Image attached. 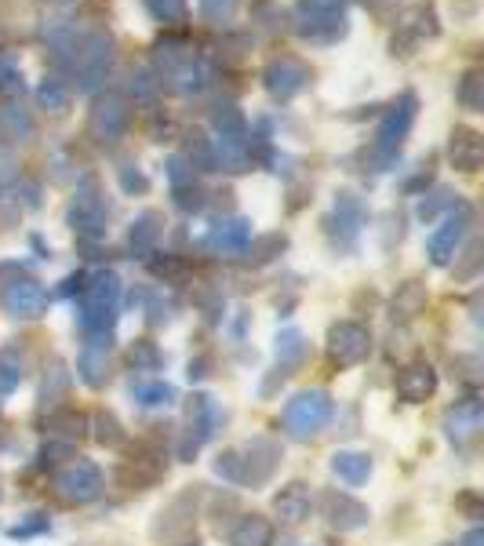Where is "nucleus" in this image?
I'll return each instance as SVG.
<instances>
[{
	"label": "nucleus",
	"mask_w": 484,
	"mask_h": 546,
	"mask_svg": "<svg viewBox=\"0 0 484 546\" xmlns=\"http://www.w3.org/2000/svg\"><path fill=\"white\" fill-rule=\"evenodd\" d=\"M102 488H106V477L91 459H70L55 474V492L66 503H91V499H99Z\"/></svg>",
	"instance_id": "obj_3"
},
{
	"label": "nucleus",
	"mask_w": 484,
	"mask_h": 546,
	"mask_svg": "<svg viewBox=\"0 0 484 546\" xmlns=\"http://www.w3.org/2000/svg\"><path fill=\"white\" fill-rule=\"evenodd\" d=\"M117 303H121V281L117 273H95L91 284H84L81 295V324L84 332L106 335L117 321Z\"/></svg>",
	"instance_id": "obj_1"
},
{
	"label": "nucleus",
	"mask_w": 484,
	"mask_h": 546,
	"mask_svg": "<svg viewBox=\"0 0 484 546\" xmlns=\"http://www.w3.org/2000/svg\"><path fill=\"white\" fill-rule=\"evenodd\" d=\"M121 179H124V186H128V190H139V193L146 190V179H142L139 172H135V175H132V172H124Z\"/></svg>",
	"instance_id": "obj_41"
},
{
	"label": "nucleus",
	"mask_w": 484,
	"mask_h": 546,
	"mask_svg": "<svg viewBox=\"0 0 484 546\" xmlns=\"http://www.w3.org/2000/svg\"><path fill=\"white\" fill-rule=\"evenodd\" d=\"M70 219H73V230L88 233V237H99V233H102V223H106V215H102V208H99V204H91L88 197H81V201L73 204Z\"/></svg>",
	"instance_id": "obj_25"
},
{
	"label": "nucleus",
	"mask_w": 484,
	"mask_h": 546,
	"mask_svg": "<svg viewBox=\"0 0 484 546\" xmlns=\"http://www.w3.org/2000/svg\"><path fill=\"white\" fill-rule=\"evenodd\" d=\"M241 455V485H263L266 477L273 474V466H277V459H281V452H277V445L273 441H266V437H259V441H252V445L244 448Z\"/></svg>",
	"instance_id": "obj_9"
},
{
	"label": "nucleus",
	"mask_w": 484,
	"mask_h": 546,
	"mask_svg": "<svg viewBox=\"0 0 484 546\" xmlns=\"http://www.w3.org/2000/svg\"><path fill=\"white\" fill-rule=\"evenodd\" d=\"M11 168H15V161H11L8 153H0V182L11 179Z\"/></svg>",
	"instance_id": "obj_43"
},
{
	"label": "nucleus",
	"mask_w": 484,
	"mask_h": 546,
	"mask_svg": "<svg viewBox=\"0 0 484 546\" xmlns=\"http://www.w3.org/2000/svg\"><path fill=\"white\" fill-rule=\"evenodd\" d=\"M310 510H313V496L303 481H292V485H284L273 496V514L281 517L284 525H303L306 517H310Z\"/></svg>",
	"instance_id": "obj_11"
},
{
	"label": "nucleus",
	"mask_w": 484,
	"mask_h": 546,
	"mask_svg": "<svg viewBox=\"0 0 484 546\" xmlns=\"http://www.w3.org/2000/svg\"><path fill=\"white\" fill-rule=\"evenodd\" d=\"M0 124H8V128H11L15 135H19V132L26 135V132L33 128L30 117H26V113H19V110H4V113H0Z\"/></svg>",
	"instance_id": "obj_35"
},
{
	"label": "nucleus",
	"mask_w": 484,
	"mask_h": 546,
	"mask_svg": "<svg viewBox=\"0 0 484 546\" xmlns=\"http://www.w3.org/2000/svg\"><path fill=\"white\" fill-rule=\"evenodd\" d=\"M452 161L455 168H463V172H477V164H481V139L474 132H459L452 139Z\"/></svg>",
	"instance_id": "obj_23"
},
{
	"label": "nucleus",
	"mask_w": 484,
	"mask_h": 546,
	"mask_svg": "<svg viewBox=\"0 0 484 546\" xmlns=\"http://www.w3.org/2000/svg\"><path fill=\"white\" fill-rule=\"evenodd\" d=\"M193 503H197V492H182V496L161 514V521H157V528H153V536L164 539V543H175V539L190 536L193 532V521H190Z\"/></svg>",
	"instance_id": "obj_10"
},
{
	"label": "nucleus",
	"mask_w": 484,
	"mask_h": 546,
	"mask_svg": "<svg viewBox=\"0 0 484 546\" xmlns=\"http://www.w3.org/2000/svg\"><path fill=\"white\" fill-rule=\"evenodd\" d=\"M164 474V466L153 459V455H139V459H124L121 470H117V481L124 488H150L157 485Z\"/></svg>",
	"instance_id": "obj_17"
},
{
	"label": "nucleus",
	"mask_w": 484,
	"mask_h": 546,
	"mask_svg": "<svg viewBox=\"0 0 484 546\" xmlns=\"http://www.w3.org/2000/svg\"><path fill=\"white\" fill-rule=\"evenodd\" d=\"M303 84H306V66L299 59L270 62V70H266V88H270L277 99H292Z\"/></svg>",
	"instance_id": "obj_12"
},
{
	"label": "nucleus",
	"mask_w": 484,
	"mask_h": 546,
	"mask_svg": "<svg viewBox=\"0 0 484 546\" xmlns=\"http://www.w3.org/2000/svg\"><path fill=\"white\" fill-rule=\"evenodd\" d=\"M463 102H466V110H477V106H481V99H477V73H466Z\"/></svg>",
	"instance_id": "obj_38"
},
{
	"label": "nucleus",
	"mask_w": 484,
	"mask_h": 546,
	"mask_svg": "<svg viewBox=\"0 0 484 546\" xmlns=\"http://www.w3.org/2000/svg\"><path fill=\"white\" fill-rule=\"evenodd\" d=\"M332 412H335L332 394H324V390H303V394H295L292 401L284 405L281 423L295 441H306V437L321 434L324 426H328V419H332Z\"/></svg>",
	"instance_id": "obj_2"
},
{
	"label": "nucleus",
	"mask_w": 484,
	"mask_h": 546,
	"mask_svg": "<svg viewBox=\"0 0 484 546\" xmlns=\"http://www.w3.org/2000/svg\"><path fill=\"white\" fill-rule=\"evenodd\" d=\"M346 0H303L306 15H332V11H343Z\"/></svg>",
	"instance_id": "obj_36"
},
{
	"label": "nucleus",
	"mask_w": 484,
	"mask_h": 546,
	"mask_svg": "<svg viewBox=\"0 0 484 546\" xmlns=\"http://www.w3.org/2000/svg\"><path fill=\"white\" fill-rule=\"evenodd\" d=\"M459 546H484V532H481V528H474V532H466L463 543H459Z\"/></svg>",
	"instance_id": "obj_42"
},
{
	"label": "nucleus",
	"mask_w": 484,
	"mask_h": 546,
	"mask_svg": "<svg viewBox=\"0 0 484 546\" xmlns=\"http://www.w3.org/2000/svg\"><path fill=\"white\" fill-rule=\"evenodd\" d=\"M233 4H237V0H201V11L208 19H226L233 11Z\"/></svg>",
	"instance_id": "obj_37"
},
{
	"label": "nucleus",
	"mask_w": 484,
	"mask_h": 546,
	"mask_svg": "<svg viewBox=\"0 0 484 546\" xmlns=\"http://www.w3.org/2000/svg\"><path fill=\"white\" fill-rule=\"evenodd\" d=\"M132 364L139 368V372H153V368L161 364V350H157L150 339H142V343L132 346Z\"/></svg>",
	"instance_id": "obj_29"
},
{
	"label": "nucleus",
	"mask_w": 484,
	"mask_h": 546,
	"mask_svg": "<svg viewBox=\"0 0 484 546\" xmlns=\"http://www.w3.org/2000/svg\"><path fill=\"white\" fill-rule=\"evenodd\" d=\"M463 219H444L441 230L430 233V241H426V252H430V259H434L437 266H444L448 259L455 255V248H459V241H463Z\"/></svg>",
	"instance_id": "obj_18"
},
{
	"label": "nucleus",
	"mask_w": 484,
	"mask_h": 546,
	"mask_svg": "<svg viewBox=\"0 0 484 546\" xmlns=\"http://www.w3.org/2000/svg\"><path fill=\"white\" fill-rule=\"evenodd\" d=\"M168 81L175 91H201L204 88V66L193 55L179 62V66H168Z\"/></svg>",
	"instance_id": "obj_22"
},
{
	"label": "nucleus",
	"mask_w": 484,
	"mask_h": 546,
	"mask_svg": "<svg viewBox=\"0 0 484 546\" xmlns=\"http://www.w3.org/2000/svg\"><path fill=\"white\" fill-rule=\"evenodd\" d=\"M150 8H153V15L164 22L186 19V0H150Z\"/></svg>",
	"instance_id": "obj_33"
},
{
	"label": "nucleus",
	"mask_w": 484,
	"mask_h": 546,
	"mask_svg": "<svg viewBox=\"0 0 484 546\" xmlns=\"http://www.w3.org/2000/svg\"><path fill=\"white\" fill-rule=\"evenodd\" d=\"M0 303H4V310H8L11 317L33 321V317H41L44 310H48V292H44L37 281H30V277H19V281L4 284Z\"/></svg>",
	"instance_id": "obj_6"
},
{
	"label": "nucleus",
	"mask_w": 484,
	"mask_h": 546,
	"mask_svg": "<svg viewBox=\"0 0 484 546\" xmlns=\"http://www.w3.org/2000/svg\"><path fill=\"white\" fill-rule=\"evenodd\" d=\"M135 401H139V405H146V408L172 405L175 390L168 383H139V386H135Z\"/></svg>",
	"instance_id": "obj_26"
},
{
	"label": "nucleus",
	"mask_w": 484,
	"mask_h": 546,
	"mask_svg": "<svg viewBox=\"0 0 484 546\" xmlns=\"http://www.w3.org/2000/svg\"><path fill=\"white\" fill-rule=\"evenodd\" d=\"M222 423V412L219 405H215L212 397H193V405H190V430H186V441H182L179 455L182 459H190L197 448L208 441V437L219 430Z\"/></svg>",
	"instance_id": "obj_7"
},
{
	"label": "nucleus",
	"mask_w": 484,
	"mask_h": 546,
	"mask_svg": "<svg viewBox=\"0 0 484 546\" xmlns=\"http://www.w3.org/2000/svg\"><path fill=\"white\" fill-rule=\"evenodd\" d=\"M15 81H19V73L11 70L8 62H0V91H11L15 88Z\"/></svg>",
	"instance_id": "obj_40"
},
{
	"label": "nucleus",
	"mask_w": 484,
	"mask_h": 546,
	"mask_svg": "<svg viewBox=\"0 0 484 546\" xmlns=\"http://www.w3.org/2000/svg\"><path fill=\"white\" fill-rule=\"evenodd\" d=\"M91 128L102 135V139H117V135L128 128V110H124L121 102H102L95 117H91Z\"/></svg>",
	"instance_id": "obj_21"
},
{
	"label": "nucleus",
	"mask_w": 484,
	"mask_h": 546,
	"mask_svg": "<svg viewBox=\"0 0 484 546\" xmlns=\"http://www.w3.org/2000/svg\"><path fill=\"white\" fill-rule=\"evenodd\" d=\"M37 95H41V102L48 110H66V102H70V91L62 88L59 81H44Z\"/></svg>",
	"instance_id": "obj_31"
},
{
	"label": "nucleus",
	"mask_w": 484,
	"mask_h": 546,
	"mask_svg": "<svg viewBox=\"0 0 484 546\" xmlns=\"http://www.w3.org/2000/svg\"><path fill=\"white\" fill-rule=\"evenodd\" d=\"M277 357H281V372L288 368V364H295V361H303L306 357V343H303V335L295 332H284L281 339H277ZM288 375V372H284Z\"/></svg>",
	"instance_id": "obj_27"
},
{
	"label": "nucleus",
	"mask_w": 484,
	"mask_h": 546,
	"mask_svg": "<svg viewBox=\"0 0 484 546\" xmlns=\"http://www.w3.org/2000/svg\"><path fill=\"white\" fill-rule=\"evenodd\" d=\"M77 372L88 386H102L106 383V375H110V343L95 335L91 343H84L81 357H77Z\"/></svg>",
	"instance_id": "obj_13"
},
{
	"label": "nucleus",
	"mask_w": 484,
	"mask_h": 546,
	"mask_svg": "<svg viewBox=\"0 0 484 546\" xmlns=\"http://www.w3.org/2000/svg\"><path fill=\"white\" fill-rule=\"evenodd\" d=\"M434 390H437V372L430 364H408V368H401V375H397V394H401L404 401H426Z\"/></svg>",
	"instance_id": "obj_14"
},
{
	"label": "nucleus",
	"mask_w": 484,
	"mask_h": 546,
	"mask_svg": "<svg viewBox=\"0 0 484 546\" xmlns=\"http://www.w3.org/2000/svg\"><path fill=\"white\" fill-rule=\"evenodd\" d=\"M481 419L484 415H481V405H477V401H459V405L448 412L444 423H448V434H452L455 441H470V437L481 430Z\"/></svg>",
	"instance_id": "obj_19"
},
{
	"label": "nucleus",
	"mask_w": 484,
	"mask_h": 546,
	"mask_svg": "<svg viewBox=\"0 0 484 546\" xmlns=\"http://www.w3.org/2000/svg\"><path fill=\"white\" fill-rule=\"evenodd\" d=\"M84 430H88V415L77 412V408H59V412L48 415V434L81 437Z\"/></svg>",
	"instance_id": "obj_24"
},
{
	"label": "nucleus",
	"mask_w": 484,
	"mask_h": 546,
	"mask_svg": "<svg viewBox=\"0 0 484 546\" xmlns=\"http://www.w3.org/2000/svg\"><path fill=\"white\" fill-rule=\"evenodd\" d=\"M95 426H99V434H95V437H99V441H102V445H121V441H124V434H121V423H117V419H113V415L110 412H99V419H95Z\"/></svg>",
	"instance_id": "obj_30"
},
{
	"label": "nucleus",
	"mask_w": 484,
	"mask_h": 546,
	"mask_svg": "<svg viewBox=\"0 0 484 546\" xmlns=\"http://www.w3.org/2000/svg\"><path fill=\"white\" fill-rule=\"evenodd\" d=\"M153 223H157V215H142V219H139V226L132 230L135 248H150V244H153V237H157V226H153Z\"/></svg>",
	"instance_id": "obj_34"
},
{
	"label": "nucleus",
	"mask_w": 484,
	"mask_h": 546,
	"mask_svg": "<svg viewBox=\"0 0 484 546\" xmlns=\"http://www.w3.org/2000/svg\"><path fill=\"white\" fill-rule=\"evenodd\" d=\"M321 510L328 517V525L339 528V532H353V528H361L368 521V506L357 503L350 492H324L321 499Z\"/></svg>",
	"instance_id": "obj_8"
},
{
	"label": "nucleus",
	"mask_w": 484,
	"mask_h": 546,
	"mask_svg": "<svg viewBox=\"0 0 484 546\" xmlns=\"http://www.w3.org/2000/svg\"><path fill=\"white\" fill-rule=\"evenodd\" d=\"M44 528H48V517H41V514H37V521H26V525L11 528V536H15V539H22V536H33V532H44Z\"/></svg>",
	"instance_id": "obj_39"
},
{
	"label": "nucleus",
	"mask_w": 484,
	"mask_h": 546,
	"mask_svg": "<svg viewBox=\"0 0 484 546\" xmlns=\"http://www.w3.org/2000/svg\"><path fill=\"white\" fill-rule=\"evenodd\" d=\"M412 121H415V95H404L401 106H394V110L386 113L379 132H375V150H372L375 161H390V157L401 150V142L404 135H408V128H412Z\"/></svg>",
	"instance_id": "obj_4"
},
{
	"label": "nucleus",
	"mask_w": 484,
	"mask_h": 546,
	"mask_svg": "<svg viewBox=\"0 0 484 546\" xmlns=\"http://www.w3.org/2000/svg\"><path fill=\"white\" fill-rule=\"evenodd\" d=\"M230 546H270L273 543V521H266L263 514H244L237 525L226 532Z\"/></svg>",
	"instance_id": "obj_15"
},
{
	"label": "nucleus",
	"mask_w": 484,
	"mask_h": 546,
	"mask_svg": "<svg viewBox=\"0 0 484 546\" xmlns=\"http://www.w3.org/2000/svg\"><path fill=\"white\" fill-rule=\"evenodd\" d=\"M332 470L346 485H361V481H368V474H372V459L361 452H339L332 459Z\"/></svg>",
	"instance_id": "obj_20"
},
{
	"label": "nucleus",
	"mask_w": 484,
	"mask_h": 546,
	"mask_svg": "<svg viewBox=\"0 0 484 546\" xmlns=\"http://www.w3.org/2000/svg\"><path fill=\"white\" fill-rule=\"evenodd\" d=\"M328 354H332L335 364H343V368L361 364L364 357L372 354V335L357 321H339L332 332H328Z\"/></svg>",
	"instance_id": "obj_5"
},
{
	"label": "nucleus",
	"mask_w": 484,
	"mask_h": 546,
	"mask_svg": "<svg viewBox=\"0 0 484 546\" xmlns=\"http://www.w3.org/2000/svg\"><path fill=\"white\" fill-rule=\"evenodd\" d=\"M426 306V295H423V288L419 284H404L401 292H397V299H394V314H401V317H415L419 310Z\"/></svg>",
	"instance_id": "obj_28"
},
{
	"label": "nucleus",
	"mask_w": 484,
	"mask_h": 546,
	"mask_svg": "<svg viewBox=\"0 0 484 546\" xmlns=\"http://www.w3.org/2000/svg\"><path fill=\"white\" fill-rule=\"evenodd\" d=\"M248 241H252V226H248V219H230V223H215L212 233H208V244H212L215 252L222 255H237L248 248Z\"/></svg>",
	"instance_id": "obj_16"
},
{
	"label": "nucleus",
	"mask_w": 484,
	"mask_h": 546,
	"mask_svg": "<svg viewBox=\"0 0 484 546\" xmlns=\"http://www.w3.org/2000/svg\"><path fill=\"white\" fill-rule=\"evenodd\" d=\"M22 379V368L8 354H0V397H8Z\"/></svg>",
	"instance_id": "obj_32"
}]
</instances>
